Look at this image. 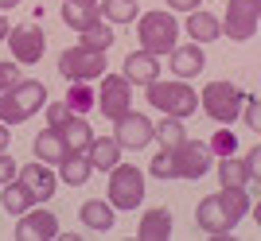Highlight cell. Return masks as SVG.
I'll use <instances>...</instances> for the list:
<instances>
[{
  "instance_id": "18",
  "label": "cell",
  "mask_w": 261,
  "mask_h": 241,
  "mask_svg": "<svg viewBox=\"0 0 261 241\" xmlns=\"http://www.w3.org/2000/svg\"><path fill=\"white\" fill-rule=\"evenodd\" d=\"M137 237H141V241H168V237H172V210H164V206L148 210V214L141 218Z\"/></svg>"
},
{
  "instance_id": "39",
  "label": "cell",
  "mask_w": 261,
  "mask_h": 241,
  "mask_svg": "<svg viewBox=\"0 0 261 241\" xmlns=\"http://www.w3.org/2000/svg\"><path fill=\"white\" fill-rule=\"evenodd\" d=\"M8 27H12V23L4 20V16H0V39H8Z\"/></svg>"
},
{
  "instance_id": "38",
  "label": "cell",
  "mask_w": 261,
  "mask_h": 241,
  "mask_svg": "<svg viewBox=\"0 0 261 241\" xmlns=\"http://www.w3.org/2000/svg\"><path fill=\"white\" fill-rule=\"evenodd\" d=\"M8 140H12V132H8V125H4V120H0V152H4V148H8Z\"/></svg>"
},
{
  "instance_id": "19",
  "label": "cell",
  "mask_w": 261,
  "mask_h": 241,
  "mask_svg": "<svg viewBox=\"0 0 261 241\" xmlns=\"http://www.w3.org/2000/svg\"><path fill=\"white\" fill-rule=\"evenodd\" d=\"M59 136H63L66 152H86L90 140H94V129H90V120H86V117H78V113H74L66 125H59Z\"/></svg>"
},
{
  "instance_id": "17",
  "label": "cell",
  "mask_w": 261,
  "mask_h": 241,
  "mask_svg": "<svg viewBox=\"0 0 261 241\" xmlns=\"http://www.w3.org/2000/svg\"><path fill=\"white\" fill-rule=\"evenodd\" d=\"M195 43H215L218 35H222V20L218 16H211V12H187V27H184Z\"/></svg>"
},
{
  "instance_id": "7",
  "label": "cell",
  "mask_w": 261,
  "mask_h": 241,
  "mask_svg": "<svg viewBox=\"0 0 261 241\" xmlns=\"http://www.w3.org/2000/svg\"><path fill=\"white\" fill-rule=\"evenodd\" d=\"M59 74L70 82H90V78L106 74V55L101 51H86V47H70L59 55Z\"/></svg>"
},
{
  "instance_id": "21",
  "label": "cell",
  "mask_w": 261,
  "mask_h": 241,
  "mask_svg": "<svg viewBox=\"0 0 261 241\" xmlns=\"http://www.w3.org/2000/svg\"><path fill=\"white\" fill-rule=\"evenodd\" d=\"M203 51H199V43H187V47H175L172 51V70H175V78H195L199 70H203Z\"/></svg>"
},
{
  "instance_id": "12",
  "label": "cell",
  "mask_w": 261,
  "mask_h": 241,
  "mask_svg": "<svg viewBox=\"0 0 261 241\" xmlns=\"http://www.w3.org/2000/svg\"><path fill=\"white\" fill-rule=\"evenodd\" d=\"M101 113H106L109 120H117V117H125L129 113V101H133V86L125 82L121 74H106V82H101Z\"/></svg>"
},
{
  "instance_id": "37",
  "label": "cell",
  "mask_w": 261,
  "mask_h": 241,
  "mask_svg": "<svg viewBox=\"0 0 261 241\" xmlns=\"http://www.w3.org/2000/svg\"><path fill=\"white\" fill-rule=\"evenodd\" d=\"M168 8H172V12H195L199 0H168Z\"/></svg>"
},
{
  "instance_id": "22",
  "label": "cell",
  "mask_w": 261,
  "mask_h": 241,
  "mask_svg": "<svg viewBox=\"0 0 261 241\" xmlns=\"http://www.w3.org/2000/svg\"><path fill=\"white\" fill-rule=\"evenodd\" d=\"M32 152L39 156V164H59V160L66 156V144H63V136H59V129H51V125H47V129L35 136Z\"/></svg>"
},
{
  "instance_id": "14",
  "label": "cell",
  "mask_w": 261,
  "mask_h": 241,
  "mask_svg": "<svg viewBox=\"0 0 261 241\" xmlns=\"http://www.w3.org/2000/svg\"><path fill=\"white\" fill-rule=\"evenodd\" d=\"M16 179L32 191L35 202H47V198L55 195V187H59V179H55V171L47 164H28L23 171H16Z\"/></svg>"
},
{
  "instance_id": "2",
  "label": "cell",
  "mask_w": 261,
  "mask_h": 241,
  "mask_svg": "<svg viewBox=\"0 0 261 241\" xmlns=\"http://www.w3.org/2000/svg\"><path fill=\"white\" fill-rule=\"evenodd\" d=\"M47 105V86L43 82H16V86H8L4 94H0V120L4 125H20V120H28L32 113H39Z\"/></svg>"
},
{
  "instance_id": "1",
  "label": "cell",
  "mask_w": 261,
  "mask_h": 241,
  "mask_svg": "<svg viewBox=\"0 0 261 241\" xmlns=\"http://www.w3.org/2000/svg\"><path fill=\"white\" fill-rule=\"evenodd\" d=\"M250 206H253V195L246 187H222L218 195H207L199 202L195 222H199V230L211 233V237H226V233L246 218Z\"/></svg>"
},
{
  "instance_id": "27",
  "label": "cell",
  "mask_w": 261,
  "mask_h": 241,
  "mask_svg": "<svg viewBox=\"0 0 261 241\" xmlns=\"http://www.w3.org/2000/svg\"><path fill=\"white\" fill-rule=\"evenodd\" d=\"M98 12L109 23H133L137 20V0H101Z\"/></svg>"
},
{
  "instance_id": "6",
  "label": "cell",
  "mask_w": 261,
  "mask_h": 241,
  "mask_svg": "<svg viewBox=\"0 0 261 241\" xmlns=\"http://www.w3.org/2000/svg\"><path fill=\"white\" fill-rule=\"evenodd\" d=\"M199 101H203V109H207L211 120H218V125H234L238 113H242L246 94H242L238 86H230V82H211V86L199 94Z\"/></svg>"
},
{
  "instance_id": "11",
  "label": "cell",
  "mask_w": 261,
  "mask_h": 241,
  "mask_svg": "<svg viewBox=\"0 0 261 241\" xmlns=\"http://www.w3.org/2000/svg\"><path fill=\"white\" fill-rule=\"evenodd\" d=\"M59 237V218L51 210H23L16 222V241H51Z\"/></svg>"
},
{
  "instance_id": "41",
  "label": "cell",
  "mask_w": 261,
  "mask_h": 241,
  "mask_svg": "<svg viewBox=\"0 0 261 241\" xmlns=\"http://www.w3.org/2000/svg\"><path fill=\"white\" fill-rule=\"evenodd\" d=\"M74 4H98V0H74Z\"/></svg>"
},
{
  "instance_id": "32",
  "label": "cell",
  "mask_w": 261,
  "mask_h": 241,
  "mask_svg": "<svg viewBox=\"0 0 261 241\" xmlns=\"http://www.w3.org/2000/svg\"><path fill=\"white\" fill-rule=\"evenodd\" d=\"M207 148H211V156H218V160H222V156H234V152H238V136H234V129L222 125V129L207 140Z\"/></svg>"
},
{
  "instance_id": "29",
  "label": "cell",
  "mask_w": 261,
  "mask_h": 241,
  "mask_svg": "<svg viewBox=\"0 0 261 241\" xmlns=\"http://www.w3.org/2000/svg\"><path fill=\"white\" fill-rule=\"evenodd\" d=\"M78 47H86V51H101L106 55L109 47H113V32H109L106 23H94L86 32H78Z\"/></svg>"
},
{
  "instance_id": "20",
  "label": "cell",
  "mask_w": 261,
  "mask_h": 241,
  "mask_svg": "<svg viewBox=\"0 0 261 241\" xmlns=\"http://www.w3.org/2000/svg\"><path fill=\"white\" fill-rule=\"evenodd\" d=\"M90 156L86 152H66L63 160H59V179H63L66 187H82L90 179Z\"/></svg>"
},
{
  "instance_id": "30",
  "label": "cell",
  "mask_w": 261,
  "mask_h": 241,
  "mask_svg": "<svg viewBox=\"0 0 261 241\" xmlns=\"http://www.w3.org/2000/svg\"><path fill=\"white\" fill-rule=\"evenodd\" d=\"M152 179H179V152L175 148H160V156H152Z\"/></svg>"
},
{
  "instance_id": "35",
  "label": "cell",
  "mask_w": 261,
  "mask_h": 241,
  "mask_svg": "<svg viewBox=\"0 0 261 241\" xmlns=\"http://www.w3.org/2000/svg\"><path fill=\"white\" fill-rule=\"evenodd\" d=\"M242 105H246V125H250V129H261V105H257V98H246Z\"/></svg>"
},
{
  "instance_id": "3",
  "label": "cell",
  "mask_w": 261,
  "mask_h": 241,
  "mask_svg": "<svg viewBox=\"0 0 261 241\" xmlns=\"http://www.w3.org/2000/svg\"><path fill=\"white\" fill-rule=\"evenodd\" d=\"M137 35H141V47L148 55H172L179 47V23H175L172 12H148V16H137Z\"/></svg>"
},
{
  "instance_id": "34",
  "label": "cell",
  "mask_w": 261,
  "mask_h": 241,
  "mask_svg": "<svg viewBox=\"0 0 261 241\" xmlns=\"http://www.w3.org/2000/svg\"><path fill=\"white\" fill-rule=\"evenodd\" d=\"M16 82H20V66L16 63H0V94H4L8 86H16Z\"/></svg>"
},
{
  "instance_id": "10",
  "label": "cell",
  "mask_w": 261,
  "mask_h": 241,
  "mask_svg": "<svg viewBox=\"0 0 261 241\" xmlns=\"http://www.w3.org/2000/svg\"><path fill=\"white\" fill-rule=\"evenodd\" d=\"M113 140H117L121 148H129V152H137V148H148V144H152V120L129 109L125 117L113 120Z\"/></svg>"
},
{
  "instance_id": "8",
  "label": "cell",
  "mask_w": 261,
  "mask_h": 241,
  "mask_svg": "<svg viewBox=\"0 0 261 241\" xmlns=\"http://www.w3.org/2000/svg\"><path fill=\"white\" fill-rule=\"evenodd\" d=\"M257 20H261V0H230L226 4V23H222V35L230 39H253L257 35Z\"/></svg>"
},
{
  "instance_id": "40",
  "label": "cell",
  "mask_w": 261,
  "mask_h": 241,
  "mask_svg": "<svg viewBox=\"0 0 261 241\" xmlns=\"http://www.w3.org/2000/svg\"><path fill=\"white\" fill-rule=\"evenodd\" d=\"M16 4H20V0H0V12H4V8H16Z\"/></svg>"
},
{
  "instance_id": "16",
  "label": "cell",
  "mask_w": 261,
  "mask_h": 241,
  "mask_svg": "<svg viewBox=\"0 0 261 241\" xmlns=\"http://www.w3.org/2000/svg\"><path fill=\"white\" fill-rule=\"evenodd\" d=\"M125 82L129 86H152L156 78H160V58L148 55V51H137V55L125 58Z\"/></svg>"
},
{
  "instance_id": "9",
  "label": "cell",
  "mask_w": 261,
  "mask_h": 241,
  "mask_svg": "<svg viewBox=\"0 0 261 241\" xmlns=\"http://www.w3.org/2000/svg\"><path fill=\"white\" fill-rule=\"evenodd\" d=\"M8 47L16 63H39L47 51V35L39 23H20V27H8Z\"/></svg>"
},
{
  "instance_id": "25",
  "label": "cell",
  "mask_w": 261,
  "mask_h": 241,
  "mask_svg": "<svg viewBox=\"0 0 261 241\" xmlns=\"http://www.w3.org/2000/svg\"><path fill=\"white\" fill-rule=\"evenodd\" d=\"M63 20L74 27V32H86L94 23H101L98 4H74V0H63Z\"/></svg>"
},
{
  "instance_id": "31",
  "label": "cell",
  "mask_w": 261,
  "mask_h": 241,
  "mask_svg": "<svg viewBox=\"0 0 261 241\" xmlns=\"http://www.w3.org/2000/svg\"><path fill=\"white\" fill-rule=\"evenodd\" d=\"M66 105H70V109H74L78 113V117H86V113H90V105H94V89H90L86 86V82H74V86H70V89H66Z\"/></svg>"
},
{
  "instance_id": "23",
  "label": "cell",
  "mask_w": 261,
  "mask_h": 241,
  "mask_svg": "<svg viewBox=\"0 0 261 241\" xmlns=\"http://www.w3.org/2000/svg\"><path fill=\"white\" fill-rule=\"evenodd\" d=\"M86 152H90V167H98V171H109V167L121 160V144L113 140V136H94Z\"/></svg>"
},
{
  "instance_id": "33",
  "label": "cell",
  "mask_w": 261,
  "mask_h": 241,
  "mask_svg": "<svg viewBox=\"0 0 261 241\" xmlns=\"http://www.w3.org/2000/svg\"><path fill=\"white\" fill-rule=\"evenodd\" d=\"M74 117V109L66 105V101H55V105H47V120H51V129H59V125H66V120Z\"/></svg>"
},
{
  "instance_id": "15",
  "label": "cell",
  "mask_w": 261,
  "mask_h": 241,
  "mask_svg": "<svg viewBox=\"0 0 261 241\" xmlns=\"http://www.w3.org/2000/svg\"><path fill=\"white\" fill-rule=\"evenodd\" d=\"M218 179H222V187H246L250 195H253V187H257V171H253L238 152L218 160Z\"/></svg>"
},
{
  "instance_id": "26",
  "label": "cell",
  "mask_w": 261,
  "mask_h": 241,
  "mask_svg": "<svg viewBox=\"0 0 261 241\" xmlns=\"http://www.w3.org/2000/svg\"><path fill=\"white\" fill-rule=\"evenodd\" d=\"M82 226L106 233L109 226H113V206H109V202H98V198H90L86 206H82Z\"/></svg>"
},
{
  "instance_id": "4",
  "label": "cell",
  "mask_w": 261,
  "mask_h": 241,
  "mask_svg": "<svg viewBox=\"0 0 261 241\" xmlns=\"http://www.w3.org/2000/svg\"><path fill=\"white\" fill-rule=\"evenodd\" d=\"M148 89V101H152L156 109H164L168 113V117H191V113L199 109V94L191 86H187L184 78H175V82H160V78H156L152 86H144Z\"/></svg>"
},
{
  "instance_id": "13",
  "label": "cell",
  "mask_w": 261,
  "mask_h": 241,
  "mask_svg": "<svg viewBox=\"0 0 261 241\" xmlns=\"http://www.w3.org/2000/svg\"><path fill=\"white\" fill-rule=\"evenodd\" d=\"M175 152H179V179H203L215 164V156L203 140H184Z\"/></svg>"
},
{
  "instance_id": "28",
  "label": "cell",
  "mask_w": 261,
  "mask_h": 241,
  "mask_svg": "<svg viewBox=\"0 0 261 241\" xmlns=\"http://www.w3.org/2000/svg\"><path fill=\"white\" fill-rule=\"evenodd\" d=\"M152 136L160 140V148H179V144L187 140L179 117H168V120H160V125H152Z\"/></svg>"
},
{
  "instance_id": "5",
  "label": "cell",
  "mask_w": 261,
  "mask_h": 241,
  "mask_svg": "<svg viewBox=\"0 0 261 241\" xmlns=\"http://www.w3.org/2000/svg\"><path fill=\"white\" fill-rule=\"evenodd\" d=\"M144 202V171L133 164L109 167V206L113 210H137Z\"/></svg>"
},
{
  "instance_id": "36",
  "label": "cell",
  "mask_w": 261,
  "mask_h": 241,
  "mask_svg": "<svg viewBox=\"0 0 261 241\" xmlns=\"http://www.w3.org/2000/svg\"><path fill=\"white\" fill-rule=\"evenodd\" d=\"M12 179H16V160L0 152V187H4V183H12Z\"/></svg>"
},
{
  "instance_id": "24",
  "label": "cell",
  "mask_w": 261,
  "mask_h": 241,
  "mask_svg": "<svg viewBox=\"0 0 261 241\" xmlns=\"http://www.w3.org/2000/svg\"><path fill=\"white\" fill-rule=\"evenodd\" d=\"M0 206L8 210V214H16V218H20L23 210L35 206V198H32V191H28L20 179H12V183H4V191H0Z\"/></svg>"
}]
</instances>
